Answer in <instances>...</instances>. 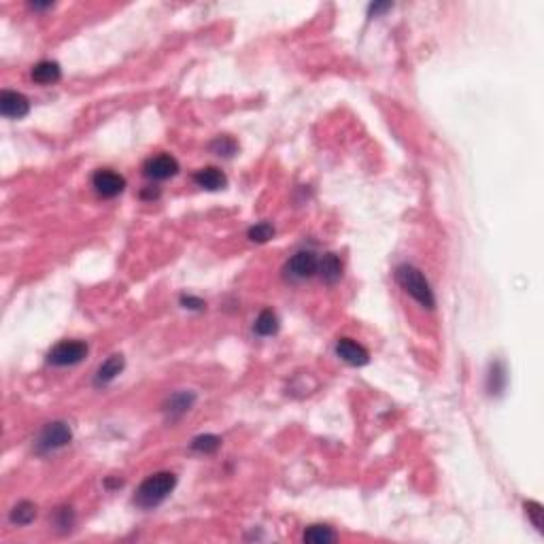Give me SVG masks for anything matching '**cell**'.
<instances>
[{
    "mask_svg": "<svg viewBox=\"0 0 544 544\" xmlns=\"http://www.w3.org/2000/svg\"><path fill=\"white\" fill-rule=\"evenodd\" d=\"M175 487H177V476L172 472L151 474L149 478H145V481L141 483V487L137 489L134 502L141 508H156L172 493V489H175Z\"/></svg>",
    "mask_w": 544,
    "mask_h": 544,
    "instance_id": "6da1fadb",
    "label": "cell"
},
{
    "mask_svg": "<svg viewBox=\"0 0 544 544\" xmlns=\"http://www.w3.org/2000/svg\"><path fill=\"white\" fill-rule=\"evenodd\" d=\"M396 281L398 285L412 298L417 300L423 309H434L436 307V298H434V292L429 287L427 279L423 276V272L410 264H400L396 268Z\"/></svg>",
    "mask_w": 544,
    "mask_h": 544,
    "instance_id": "7a4b0ae2",
    "label": "cell"
},
{
    "mask_svg": "<svg viewBox=\"0 0 544 544\" xmlns=\"http://www.w3.org/2000/svg\"><path fill=\"white\" fill-rule=\"evenodd\" d=\"M73 440V431L64 421H51L43 427L36 438V453H54L62 447H67Z\"/></svg>",
    "mask_w": 544,
    "mask_h": 544,
    "instance_id": "3957f363",
    "label": "cell"
},
{
    "mask_svg": "<svg viewBox=\"0 0 544 544\" xmlns=\"http://www.w3.org/2000/svg\"><path fill=\"white\" fill-rule=\"evenodd\" d=\"M88 344L81 340H64L49 351L47 362L54 366H75L88 357Z\"/></svg>",
    "mask_w": 544,
    "mask_h": 544,
    "instance_id": "277c9868",
    "label": "cell"
},
{
    "mask_svg": "<svg viewBox=\"0 0 544 544\" xmlns=\"http://www.w3.org/2000/svg\"><path fill=\"white\" fill-rule=\"evenodd\" d=\"M319 270V257L313 251H298L285 266V272L292 281H307Z\"/></svg>",
    "mask_w": 544,
    "mask_h": 544,
    "instance_id": "5b68a950",
    "label": "cell"
},
{
    "mask_svg": "<svg viewBox=\"0 0 544 544\" xmlns=\"http://www.w3.org/2000/svg\"><path fill=\"white\" fill-rule=\"evenodd\" d=\"M143 172H145V177L151 181H166L179 172V162L170 154H160V156H154L145 162Z\"/></svg>",
    "mask_w": 544,
    "mask_h": 544,
    "instance_id": "8992f818",
    "label": "cell"
},
{
    "mask_svg": "<svg viewBox=\"0 0 544 544\" xmlns=\"http://www.w3.org/2000/svg\"><path fill=\"white\" fill-rule=\"evenodd\" d=\"M92 185L96 189L98 196H102V198H115V196H119L126 187V179L121 175H117L115 170H98L96 175L92 177Z\"/></svg>",
    "mask_w": 544,
    "mask_h": 544,
    "instance_id": "52a82bcc",
    "label": "cell"
},
{
    "mask_svg": "<svg viewBox=\"0 0 544 544\" xmlns=\"http://www.w3.org/2000/svg\"><path fill=\"white\" fill-rule=\"evenodd\" d=\"M30 111V102L24 94L19 92H11V90H5L0 94V113L9 119H21L26 117Z\"/></svg>",
    "mask_w": 544,
    "mask_h": 544,
    "instance_id": "ba28073f",
    "label": "cell"
},
{
    "mask_svg": "<svg viewBox=\"0 0 544 544\" xmlns=\"http://www.w3.org/2000/svg\"><path fill=\"white\" fill-rule=\"evenodd\" d=\"M336 355L342 362L349 364V366H357V368L366 366L370 362L368 349H366V346H362L357 340H353V338H340L336 342Z\"/></svg>",
    "mask_w": 544,
    "mask_h": 544,
    "instance_id": "9c48e42d",
    "label": "cell"
},
{
    "mask_svg": "<svg viewBox=\"0 0 544 544\" xmlns=\"http://www.w3.org/2000/svg\"><path fill=\"white\" fill-rule=\"evenodd\" d=\"M193 183L202 187V189H209V191H217V189H224L228 185V179L226 175L220 170V168H200L198 172L193 175Z\"/></svg>",
    "mask_w": 544,
    "mask_h": 544,
    "instance_id": "30bf717a",
    "label": "cell"
},
{
    "mask_svg": "<svg viewBox=\"0 0 544 544\" xmlns=\"http://www.w3.org/2000/svg\"><path fill=\"white\" fill-rule=\"evenodd\" d=\"M123 366H126V362H123L121 355H111L106 362L100 364L98 372H96V379H94V385L100 387V385H108L111 381H115L121 375Z\"/></svg>",
    "mask_w": 544,
    "mask_h": 544,
    "instance_id": "8fae6325",
    "label": "cell"
},
{
    "mask_svg": "<svg viewBox=\"0 0 544 544\" xmlns=\"http://www.w3.org/2000/svg\"><path fill=\"white\" fill-rule=\"evenodd\" d=\"M321 279L328 283V285H334V283H338L342 279V262H340V257L334 255V253H325L321 259H319V270Z\"/></svg>",
    "mask_w": 544,
    "mask_h": 544,
    "instance_id": "7c38bea8",
    "label": "cell"
},
{
    "mask_svg": "<svg viewBox=\"0 0 544 544\" xmlns=\"http://www.w3.org/2000/svg\"><path fill=\"white\" fill-rule=\"evenodd\" d=\"M60 77H62V69H60V64L54 60H43L32 69V79L38 85H51V83L60 81Z\"/></svg>",
    "mask_w": 544,
    "mask_h": 544,
    "instance_id": "4fadbf2b",
    "label": "cell"
},
{
    "mask_svg": "<svg viewBox=\"0 0 544 544\" xmlns=\"http://www.w3.org/2000/svg\"><path fill=\"white\" fill-rule=\"evenodd\" d=\"M193 402H196V396L191 394V391H179V394L168 398L164 410L170 415V419H179V417H183L185 412L193 406Z\"/></svg>",
    "mask_w": 544,
    "mask_h": 544,
    "instance_id": "5bb4252c",
    "label": "cell"
},
{
    "mask_svg": "<svg viewBox=\"0 0 544 544\" xmlns=\"http://www.w3.org/2000/svg\"><path fill=\"white\" fill-rule=\"evenodd\" d=\"M506 381H508V377H506L504 364L502 362L491 364L489 375H487V391H489V394L491 396H499V394H502V391L506 389Z\"/></svg>",
    "mask_w": 544,
    "mask_h": 544,
    "instance_id": "9a60e30c",
    "label": "cell"
},
{
    "mask_svg": "<svg viewBox=\"0 0 544 544\" xmlns=\"http://www.w3.org/2000/svg\"><path fill=\"white\" fill-rule=\"evenodd\" d=\"M338 536L336 532L330 528V525H309L302 534V540L309 542V544H328V542H334Z\"/></svg>",
    "mask_w": 544,
    "mask_h": 544,
    "instance_id": "2e32d148",
    "label": "cell"
},
{
    "mask_svg": "<svg viewBox=\"0 0 544 544\" xmlns=\"http://www.w3.org/2000/svg\"><path fill=\"white\" fill-rule=\"evenodd\" d=\"M253 330L257 336H274L279 332V317L270 309L262 311L253 323Z\"/></svg>",
    "mask_w": 544,
    "mask_h": 544,
    "instance_id": "e0dca14e",
    "label": "cell"
},
{
    "mask_svg": "<svg viewBox=\"0 0 544 544\" xmlns=\"http://www.w3.org/2000/svg\"><path fill=\"white\" fill-rule=\"evenodd\" d=\"M9 519H11V523L13 525H30L32 521L36 519V506L32 504V502H19L13 510H11V515H9Z\"/></svg>",
    "mask_w": 544,
    "mask_h": 544,
    "instance_id": "ac0fdd59",
    "label": "cell"
},
{
    "mask_svg": "<svg viewBox=\"0 0 544 544\" xmlns=\"http://www.w3.org/2000/svg\"><path fill=\"white\" fill-rule=\"evenodd\" d=\"M222 447V438L215 436V434H202V436H196L191 440V451L196 453H215Z\"/></svg>",
    "mask_w": 544,
    "mask_h": 544,
    "instance_id": "d6986e66",
    "label": "cell"
},
{
    "mask_svg": "<svg viewBox=\"0 0 544 544\" xmlns=\"http://www.w3.org/2000/svg\"><path fill=\"white\" fill-rule=\"evenodd\" d=\"M236 149H238V145H236V141L230 139V137H217V139L211 143V151H213V154L224 156V158H232V156L236 154Z\"/></svg>",
    "mask_w": 544,
    "mask_h": 544,
    "instance_id": "ffe728a7",
    "label": "cell"
},
{
    "mask_svg": "<svg viewBox=\"0 0 544 544\" xmlns=\"http://www.w3.org/2000/svg\"><path fill=\"white\" fill-rule=\"evenodd\" d=\"M272 236H274V228L268 222H259L249 228V241L253 243H268Z\"/></svg>",
    "mask_w": 544,
    "mask_h": 544,
    "instance_id": "44dd1931",
    "label": "cell"
},
{
    "mask_svg": "<svg viewBox=\"0 0 544 544\" xmlns=\"http://www.w3.org/2000/svg\"><path fill=\"white\" fill-rule=\"evenodd\" d=\"M54 523L58 530H71L75 525V512L73 508L64 506V508H58L56 515H54Z\"/></svg>",
    "mask_w": 544,
    "mask_h": 544,
    "instance_id": "7402d4cb",
    "label": "cell"
},
{
    "mask_svg": "<svg viewBox=\"0 0 544 544\" xmlns=\"http://www.w3.org/2000/svg\"><path fill=\"white\" fill-rule=\"evenodd\" d=\"M525 515L532 521V525L538 532H542V515H544L542 504H538V502H534V499H530V502H525Z\"/></svg>",
    "mask_w": 544,
    "mask_h": 544,
    "instance_id": "603a6c76",
    "label": "cell"
},
{
    "mask_svg": "<svg viewBox=\"0 0 544 544\" xmlns=\"http://www.w3.org/2000/svg\"><path fill=\"white\" fill-rule=\"evenodd\" d=\"M181 304H183V309H189V311H202L204 309V302L200 298H193V296H183Z\"/></svg>",
    "mask_w": 544,
    "mask_h": 544,
    "instance_id": "cb8c5ba5",
    "label": "cell"
},
{
    "mask_svg": "<svg viewBox=\"0 0 544 544\" xmlns=\"http://www.w3.org/2000/svg\"><path fill=\"white\" fill-rule=\"evenodd\" d=\"M391 9V3H377V5H370V15H381L383 11Z\"/></svg>",
    "mask_w": 544,
    "mask_h": 544,
    "instance_id": "d4e9b609",
    "label": "cell"
},
{
    "mask_svg": "<svg viewBox=\"0 0 544 544\" xmlns=\"http://www.w3.org/2000/svg\"><path fill=\"white\" fill-rule=\"evenodd\" d=\"M158 196H160V191L154 189V187H149L147 191H143V198H158Z\"/></svg>",
    "mask_w": 544,
    "mask_h": 544,
    "instance_id": "484cf974",
    "label": "cell"
},
{
    "mask_svg": "<svg viewBox=\"0 0 544 544\" xmlns=\"http://www.w3.org/2000/svg\"><path fill=\"white\" fill-rule=\"evenodd\" d=\"M30 7H32V9H49V7H54V5H51V3H45V5H40V3H32Z\"/></svg>",
    "mask_w": 544,
    "mask_h": 544,
    "instance_id": "4316f807",
    "label": "cell"
}]
</instances>
